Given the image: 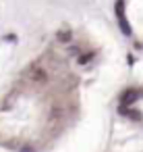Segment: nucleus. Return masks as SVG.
I'll use <instances>...</instances> for the list:
<instances>
[{
    "mask_svg": "<svg viewBox=\"0 0 143 152\" xmlns=\"http://www.w3.org/2000/svg\"><path fill=\"white\" fill-rule=\"evenodd\" d=\"M141 98V90H124V94H122V106H131L133 102H137Z\"/></svg>",
    "mask_w": 143,
    "mask_h": 152,
    "instance_id": "obj_1",
    "label": "nucleus"
},
{
    "mask_svg": "<svg viewBox=\"0 0 143 152\" xmlns=\"http://www.w3.org/2000/svg\"><path fill=\"white\" fill-rule=\"evenodd\" d=\"M118 113H120V115H126V117H131V119H135V121H141V113L131 110L129 106H120V108H118Z\"/></svg>",
    "mask_w": 143,
    "mask_h": 152,
    "instance_id": "obj_2",
    "label": "nucleus"
},
{
    "mask_svg": "<svg viewBox=\"0 0 143 152\" xmlns=\"http://www.w3.org/2000/svg\"><path fill=\"white\" fill-rule=\"evenodd\" d=\"M118 23H120V29H122V34H124V36H131V27H129L126 19L122 17V19H118Z\"/></svg>",
    "mask_w": 143,
    "mask_h": 152,
    "instance_id": "obj_3",
    "label": "nucleus"
},
{
    "mask_svg": "<svg viewBox=\"0 0 143 152\" xmlns=\"http://www.w3.org/2000/svg\"><path fill=\"white\" fill-rule=\"evenodd\" d=\"M31 77H33L35 81H44V79H46V71H44V69H35Z\"/></svg>",
    "mask_w": 143,
    "mask_h": 152,
    "instance_id": "obj_4",
    "label": "nucleus"
},
{
    "mask_svg": "<svg viewBox=\"0 0 143 152\" xmlns=\"http://www.w3.org/2000/svg\"><path fill=\"white\" fill-rule=\"evenodd\" d=\"M91 58H93V54H91V52H85V54H81V56H79V63H81V65H87Z\"/></svg>",
    "mask_w": 143,
    "mask_h": 152,
    "instance_id": "obj_5",
    "label": "nucleus"
},
{
    "mask_svg": "<svg viewBox=\"0 0 143 152\" xmlns=\"http://www.w3.org/2000/svg\"><path fill=\"white\" fill-rule=\"evenodd\" d=\"M58 40L60 42H69L71 40V31H58Z\"/></svg>",
    "mask_w": 143,
    "mask_h": 152,
    "instance_id": "obj_6",
    "label": "nucleus"
}]
</instances>
